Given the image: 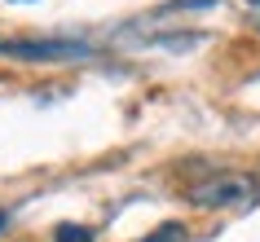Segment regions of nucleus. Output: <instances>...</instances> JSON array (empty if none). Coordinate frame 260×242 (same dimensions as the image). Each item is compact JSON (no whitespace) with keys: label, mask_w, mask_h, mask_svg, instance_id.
I'll return each mask as SVG.
<instances>
[{"label":"nucleus","mask_w":260,"mask_h":242,"mask_svg":"<svg viewBox=\"0 0 260 242\" xmlns=\"http://www.w3.org/2000/svg\"><path fill=\"white\" fill-rule=\"evenodd\" d=\"M190 207H203V212H225V207H247V202L260 198V176L251 172H234V167H212L199 181L181 189Z\"/></svg>","instance_id":"f257e3e1"},{"label":"nucleus","mask_w":260,"mask_h":242,"mask_svg":"<svg viewBox=\"0 0 260 242\" xmlns=\"http://www.w3.org/2000/svg\"><path fill=\"white\" fill-rule=\"evenodd\" d=\"M0 57H18V62H80V57H93V44H84V40H0Z\"/></svg>","instance_id":"f03ea898"},{"label":"nucleus","mask_w":260,"mask_h":242,"mask_svg":"<svg viewBox=\"0 0 260 242\" xmlns=\"http://www.w3.org/2000/svg\"><path fill=\"white\" fill-rule=\"evenodd\" d=\"M141 242H185V225H181V220H168V225L150 229Z\"/></svg>","instance_id":"7ed1b4c3"},{"label":"nucleus","mask_w":260,"mask_h":242,"mask_svg":"<svg viewBox=\"0 0 260 242\" xmlns=\"http://www.w3.org/2000/svg\"><path fill=\"white\" fill-rule=\"evenodd\" d=\"M53 242H93V229L88 225H57Z\"/></svg>","instance_id":"20e7f679"},{"label":"nucleus","mask_w":260,"mask_h":242,"mask_svg":"<svg viewBox=\"0 0 260 242\" xmlns=\"http://www.w3.org/2000/svg\"><path fill=\"white\" fill-rule=\"evenodd\" d=\"M247 5H251V9H260V0H247Z\"/></svg>","instance_id":"39448f33"},{"label":"nucleus","mask_w":260,"mask_h":242,"mask_svg":"<svg viewBox=\"0 0 260 242\" xmlns=\"http://www.w3.org/2000/svg\"><path fill=\"white\" fill-rule=\"evenodd\" d=\"M5 220H9V216H5V212H0V229H5Z\"/></svg>","instance_id":"423d86ee"}]
</instances>
